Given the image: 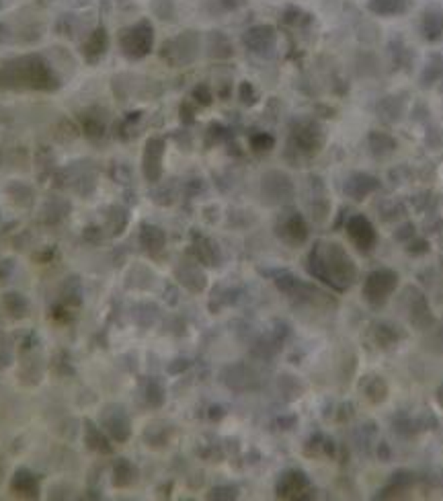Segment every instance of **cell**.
Returning <instances> with one entry per match:
<instances>
[{
    "label": "cell",
    "mask_w": 443,
    "mask_h": 501,
    "mask_svg": "<svg viewBox=\"0 0 443 501\" xmlns=\"http://www.w3.org/2000/svg\"><path fill=\"white\" fill-rule=\"evenodd\" d=\"M310 274L327 281L334 290H347L357 276L353 259L336 243H320L310 253Z\"/></svg>",
    "instance_id": "1"
},
{
    "label": "cell",
    "mask_w": 443,
    "mask_h": 501,
    "mask_svg": "<svg viewBox=\"0 0 443 501\" xmlns=\"http://www.w3.org/2000/svg\"><path fill=\"white\" fill-rule=\"evenodd\" d=\"M423 33L429 42H435L443 35V12L440 6H431L425 10L423 19Z\"/></svg>",
    "instance_id": "5"
},
{
    "label": "cell",
    "mask_w": 443,
    "mask_h": 501,
    "mask_svg": "<svg viewBox=\"0 0 443 501\" xmlns=\"http://www.w3.org/2000/svg\"><path fill=\"white\" fill-rule=\"evenodd\" d=\"M370 8L378 15H396L406 8V0H370Z\"/></svg>",
    "instance_id": "7"
},
{
    "label": "cell",
    "mask_w": 443,
    "mask_h": 501,
    "mask_svg": "<svg viewBox=\"0 0 443 501\" xmlns=\"http://www.w3.org/2000/svg\"><path fill=\"white\" fill-rule=\"evenodd\" d=\"M437 403H440V405L443 407V387L440 390H437Z\"/></svg>",
    "instance_id": "9"
},
{
    "label": "cell",
    "mask_w": 443,
    "mask_h": 501,
    "mask_svg": "<svg viewBox=\"0 0 443 501\" xmlns=\"http://www.w3.org/2000/svg\"><path fill=\"white\" fill-rule=\"evenodd\" d=\"M398 285V276L392 270H376L372 272L363 283V296L372 306H382L390 298V294Z\"/></svg>",
    "instance_id": "2"
},
{
    "label": "cell",
    "mask_w": 443,
    "mask_h": 501,
    "mask_svg": "<svg viewBox=\"0 0 443 501\" xmlns=\"http://www.w3.org/2000/svg\"><path fill=\"white\" fill-rule=\"evenodd\" d=\"M347 234L361 251H372V247L376 245V230H374L372 222L361 214H355V216L349 218Z\"/></svg>",
    "instance_id": "3"
},
{
    "label": "cell",
    "mask_w": 443,
    "mask_h": 501,
    "mask_svg": "<svg viewBox=\"0 0 443 501\" xmlns=\"http://www.w3.org/2000/svg\"><path fill=\"white\" fill-rule=\"evenodd\" d=\"M380 187V181L372 175H363V173H357L353 175L347 183H345V191L353 197V200H363L368 193L376 191Z\"/></svg>",
    "instance_id": "4"
},
{
    "label": "cell",
    "mask_w": 443,
    "mask_h": 501,
    "mask_svg": "<svg viewBox=\"0 0 443 501\" xmlns=\"http://www.w3.org/2000/svg\"><path fill=\"white\" fill-rule=\"evenodd\" d=\"M386 385L380 380V378H374L372 380V387H368V396L374 401V403H382L384 398H386Z\"/></svg>",
    "instance_id": "8"
},
{
    "label": "cell",
    "mask_w": 443,
    "mask_h": 501,
    "mask_svg": "<svg viewBox=\"0 0 443 501\" xmlns=\"http://www.w3.org/2000/svg\"><path fill=\"white\" fill-rule=\"evenodd\" d=\"M304 489H308V479L304 477V473L293 471V473H287L279 481V495H283V498H296Z\"/></svg>",
    "instance_id": "6"
}]
</instances>
